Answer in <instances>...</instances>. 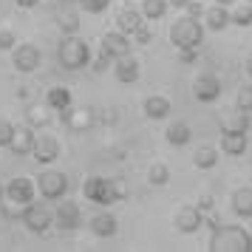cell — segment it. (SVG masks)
Masks as SVG:
<instances>
[{
    "label": "cell",
    "instance_id": "cell-21",
    "mask_svg": "<svg viewBox=\"0 0 252 252\" xmlns=\"http://www.w3.org/2000/svg\"><path fill=\"white\" fill-rule=\"evenodd\" d=\"M190 136H193V130H190V125L187 122H170L167 125V130H164V139H167V145H173V148H184L187 142H190Z\"/></svg>",
    "mask_w": 252,
    "mask_h": 252
},
{
    "label": "cell",
    "instance_id": "cell-23",
    "mask_svg": "<svg viewBox=\"0 0 252 252\" xmlns=\"http://www.w3.org/2000/svg\"><path fill=\"white\" fill-rule=\"evenodd\" d=\"M142 23H145V14L136 12V9H122V12L116 14V26H119V32L127 34V37L133 34Z\"/></svg>",
    "mask_w": 252,
    "mask_h": 252
},
{
    "label": "cell",
    "instance_id": "cell-25",
    "mask_svg": "<svg viewBox=\"0 0 252 252\" xmlns=\"http://www.w3.org/2000/svg\"><path fill=\"white\" fill-rule=\"evenodd\" d=\"M46 105L51 108V111H63V108H68V105H71V91H68V88H63V85H57V88H48Z\"/></svg>",
    "mask_w": 252,
    "mask_h": 252
},
{
    "label": "cell",
    "instance_id": "cell-29",
    "mask_svg": "<svg viewBox=\"0 0 252 252\" xmlns=\"http://www.w3.org/2000/svg\"><path fill=\"white\" fill-rule=\"evenodd\" d=\"M167 6H170L167 0H142V14H145V20H161Z\"/></svg>",
    "mask_w": 252,
    "mask_h": 252
},
{
    "label": "cell",
    "instance_id": "cell-3",
    "mask_svg": "<svg viewBox=\"0 0 252 252\" xmlns=\"http://www.w3.org/2000/svg\"><path fill=\"white\" fill-rule=\"evenodd\" d=\"M210 250L213 252H252V235L250 229L244 227H221L218 224L213 229V238H210Z\"/></svg>",
    "mask_w": 252,
    "mask_h": 252
},
{
    "label": "cell",
    "instance_id": "cell-30",
    "mask_svg": "<svg viewBox=\"0 0 252 252\" xmlns=\"http://www.w3.org/2000/svg\"><path fill=\"white\" fill-rule=\"evenodd\" d=\"M91 125H94V111H74L68 119V127L74 133H85Z\"/></svg>",
    "mask_w": 252,
    "mask_h": 252
},
{
    "label": "cell",
    "instance_id": "cell-31",
    "mask_svg": "<svg viewBox=\"0 0 252 252\" xmlns=\"http://www.w3.org/2000/svg\"><path fill=\"white\" fill-rule=\"evenodd\" d=\"M148 182L153 184V187H164V184H170V167H167V164H161V161L150 164Z\"/></svg>",
    "mask_w": 252,
    "mask_h": 252
},
{
    "label": "cell",
    "instance_id": "cell-2",
    "mask_svg": "<svg viewBox=\"0 0 252 252\" xmlns=\"http://www.w3.org/2000/svg\"><path fill=\"white\" fill-rule=\"evenodd\" d=\"M57 60L65 71H80L91 63V48L80 34H63L57 46Z\"/></svg>",
    "mask_w": 252,
    "mask_h": 252
},
{
    "label": "cell",
    "instance_id": "cell-42",
    "mask_svg": "<svg viewBox=\"0 0 252 252\" xmlns=\"http://www.w3.org/2000/svg\"><path fill=\"white\" fill-rule=\"evenodd\" d=\"M167 3H170V6H176V9H184V6H187L190 0H167Z\"/></svg>",
    "mask_w": 252,
    "mask_h": 252
},
{
    "label": "cell",
    "instance_id": "cell-24",
    "mask_svg": "<svg viewBox=\"0 0 252 252\" xmlns=\"http://www.w3.org/2000/svg\"><path fill=\"white\" fill-rule=\"evenodd\" d=\"M232 213L241 218H252V187H241L232 193Z\"/></svg>",
    "mask_w": 252,
    "mask_h": 252
},
{
    "label": "cell",
    "instance_id": "cell-26",
    "mask_svg": "<svg viewBox=\"0 0 252 252\" xmlns=\"http://www.w3.org/2000/svg\"><path fill=\"white\" fill-rule=\"evenodd\" d=\"M216 161H218V150L213 148V145H201V148L195 150V156H193V164L198 167V170L216 167Z\"/></svg>",
    "mask_w": 252,
    "mask_h": 252
},
{
    "label": "cell",
    "instance_id": "cell-17",
    "mask_svg": "<svg viewBox=\"0 0 252 252\" xmlns=\"http://www.w3.org/2000/svg\"><path fill=\"white\" fill-rule=\"evenodd\" d=\"M204 26L210 29V32H224L229 26V6H221V3H216V6H210V9H204Z\"/></svg>",
    "mask_w": 252,
    "mask_h": 252
},
{
    "label": "cell",
    "instance_id": "cell-37",
    "mask_svg": "<svg viewBox=\"0 0 252 252\" xmlns=\"http://www.w3.org/2000/svg\"><path fill=\"white\" fill-rule=\"evenodd\" d=\"M179 60H182L184 65H193L195 60H198V48H179Z\"/></svg>",
    "mask_w": 252,
    "mask_h": 252
},
{
    "label": "cell",
    "instance_id": "cell-45",
    "mask_svg": "<svg viewBox=\"0 0 252 252\" xmlns=\"http://www.w3.org/2000/svg\"><path fill=\"white\" fill-rule=\"evenodd\" d=\"M3 193H6V190H3V184H0V201H3Z\"/></svg>",
    "mask_w": 252,
    "mask_h": 252
},
{
    "label": "cell",
    "instance_id": "cell-13",
    "mask_svg": "<svg viewBox=\"0 0 252 252\" xmlns=\"http://www.w3.org/2000/svg\"><path fill=\"white\" fill-rule=\"evenodd\" d=\"M114 74L119 82L130 85V82H136L142 77V65H139V60L133 54H122V57L114 60Z\"/></svg>",
    "mask_w": 252,
    "mask_h": 252
},
{
    "label": "cell",
    "instance_id": "cell-8",
    "mask_svg": "<svg viewBox=\"0 0 252 252\" xmlns=\"http://www.w3.org/2000/svg\"><path fill=\"white\" fill-rule=\"evenodd\" d=\"M37 164H54L60 159V142L51 133H37L34 136V148H32Z\"/></svg>",
    "mask_w": 252,
    "mask_h": 252
},
{
    "label": "cell",
    "instance_id": "cell-48",
    "mask_svg": "<svg viewBox=\"0 0 252 252\" xmlns=\"http://www.w3.org/2000/svg\"><path fill=\"white\" fill-rule=\"evenodd\" d=\"M250 235H252V229H250Z\"/></svg>",
    "mask_w": 252,
    "mask_h": 252
},
{
    "label": "cell",
    "instance_id": "cell-39",
    "mask_svg": "<svg viewBox=\"0 0 252 252\" xmlns=\"http://www.w3.org/2000/svg\"><path fill=\"white\" fill-rule=\"evenodd\" d=\"M111 63H114V60H111V57H105L102 51H99V57L94 60V71H96V74H102V71L108 68V65H111Z\"/></svg>",
    "mask_w": 252,
    "mask_h": 252
},
{
    "label": "cell",
    "instance_id": "cell-7",
    "mask_svg": "<svg viewBox=\"0 0 252 252\" xmlns=\"http://www.w3.org/2000/svg\"><path fill=\"white\" fill-rule=\"evenodd\" d=\"M82 221V213H80V204L77 201H71L68 195H63V198H57V210H54V224H57L60 229H77Z\"/></svg>",
    "mask_w": 252,
    "mask_h": 252
},
{
    "label": "cell",
    "instance_id": "cell-20",
    "mask_svg": "<svg viewBox=\"0 0 252 252\" xmlns=\"http://www.w3.org/2000/svg\"><path fill=\"white\" fill-rule=\"evenodd\" d=\"M247 145H250L247 133H229V130H221V150H224L227 156H244V153H247Z\"/></svg>",
    "mask_w": 252,
    "mask_h": 252
},
{
    "label": "cell",
    "instance_id": "cell-41",
    "mask_svg": "<svg viewBox=\"0 0 252 252\" xmlns=\"http://www.w3.org/2000/svg\"><path fill=\"white\" fill-rule=\"evenodd\" d=\"M14 3H17L20 9H34V6L40 3V0H14Z\"/></svg>",
    "mask_w": 252,
    "mask_h": 252
},
{
    "label": "cell",
    "instance_id": "cell-18",
    "mask_svg": "<svg viewBox=\"0 0 252 252\" xmlns=\"http://www.w3.org/2000/svg\"><path fill=\"white\" fill-rule=\"evenodd\" d=\"M142 111H145V116L148 119H164V116H170L173 105L167 96H159V94H153V96H148L145 102H142Z\"/></svg>",
    "mask_w": 252,
    "mask_h": 252
},
{
    "label": "cell",
    "instance_id": "cell-11",
    "mask_svg": "<svg viewBox=\"0 0 252 252\" xmlns=\"http://www.w3.org/2000/svg\"><path fill=\"white\" fill-rule=\"evenodd\" d=\"M193 96L204 105L216 102L218 96H221V80H218L216 74H201V77L193 82Z\"/></svg>",
    "mask_w": 252,
    "mask_h": 252
},
{
    "label": "cell",
    "instance_id": "cell-27",
    "mask_svg": "<svg viewBox=\"0 0 252 252\" xmlns=\"http://www.w3.org/2000/svg\"><path fill=\"white\" fill-rule=\"evenodd\" d=\"M229 23L232 26H241V29H247V26H252V3H232V9H229Z\"/></svg>",
    "mask_w": 252,
    "mask_h": 252
},
{
    "label": "cell",
    "instance_id": "cell-16",
    "mask_svg": "<svg viewBox=\"0 0 252 252\" xmlns=\"http://www.w3.org/2000/svg\"><path fill=\"white\" fill-rule=\"evenodd\" d=\"M34 127L32 125H23V127H14L12 133V142H9V150H12L14 156H26V153H32L34 148Z\"/></svg>",
    "mask_w": 252,
    "mask_h": 252
},
{
    "label": "cell",
    "instance_id": "cell-14",
    "mask_svg": "<svg viewBox=\"0 0 252 252\" xmlns=\"http://www.w3.org/2000/svg\"><path fill=\"white\" fill-rule=\"evenodd\" d=\"M54 20H57V29L63 34H77L80 32V14L74 9V3H57Z\"/></svg>",
    "mask_w": 252,
    "mask_h": 252
},
{
    "label": "cell",
    "instance_id": "cell-15",
    "mask_svg": "<svg viewBox=\"0 0 252 252\" xmlns=\"http://www.w3.org/2000/svg\"><path fill=\"white\" fill-rule=\"evenodd\" d=\"M130 46H133L130 37L122 34V32H108V34L102 37V54L111 57V60L122 57V54H130Z\"/></svg>",
    "mask_w": 252,
    "mask_h": 252
},
{
    "label": "cell",
    "instance_id": "cell-19",
    "mask_svg": "<svg viewBox=\"0 0 252 252\" xmlns=\"http://www.w3.org/2000/svg\"><path fill=\"white\" fill-rule=\"evenodd\" d=\"M116 229H119V224H116V216H111V213H96L91 218V232L96 238H114Z\"/></svg>",
    "mask_w": 252,
    "mask_h": 252
},
{
    "label": "cell",
    "instance_id": "cell-44",
    "mask_svg": "<svg viewBox=\"0 0 252 252\" xmlns=\"http://www.w3.org/2000/svg\"><path fill=\"white\" fill-rule=\"evenodd\" d=\"M216 3H221V6H232V3H238V0H216Z\"/></svg>",
    "mask_w": 252,
    "mask_h": 252
},
{
    "label": "cell",
    "instance_id": "cell-6",
    "mask_svg": "<svg viewBox=\"0 0 252 252\" xmlns=\"http://www.w3.org/2000/svg\"><path fill=\"white\" fill-rule=\"evenodd\" d=\"M37 190H40V195L46 201H57L63 195H68L71 182H68V176L60 170H43L37 176Z\"/></svg>",
    "mask_w": 252,
    "mask_h": 252
},
{
    "label": "cell",
    "instance_id": "cell-33",
    "mask_svg": "<svg viewBox=\"0 0 252 252\" xmlns=\"http://www.w3.org/2000/svg\"><path fill=\"white\" fill-rule=\"evenodd\" d=\"M77 6L88 14H102L105 9L111 6V0H77Z\"/></svg>",
    "mask_w": 252,
    "mask_h": 252
},
{
    "label": "cell",
    "instance_id": "cell-12",
    "mask_svg": "<svg viewBox=\"0 0 252 252\" xmlns=\"http://www.w3.org/2000/svg\"><path fill=\"white\" fill-rule=\"evenodd\" d=\"M6 198H9V204H20V207L34 201V184H32V179H26V176L12 179L6 184Z\"/></svg>",
    "mask_w": 252,
    "mask_h": 252
},
{
    "label": "cell",
    "instance_id": "cell-9",
    "mask_svg": "<svg viewBox=\"0 0 252 252\" xmlns=\"http://www.w3.org/2000/svg\"><path fill=\"white\" fill-rule=\"evenodd\" d=\"M12 65L20 74H32V71L40 68V48L32 46V43H23V46L12 48Z\"/></svg>",
    "mask_w": 252,
    "mask_h": 252
},
{
    "label": "cell",
    "instance_id": "cell-28",
    "mask_svg": "<svg viewBox=\"0 0 252 252\" xmlns=\"http://www.w3.org/2000/svg\"><path fill=\"white\" fill-rule=\"evenodd\" d=\"M250 122H252V116L238 111L235 116H229V119L221 122V130H229V133H250Z\"/></svg>",
    "mask_w": 252,
    "mask_h": 252
},
{
    "label": "cell",
    "instance_id": "cell-32",
    "mask_svg": "<svg viewBox=\"0 0 252 252\" xmlns=\"http://www.w3.org/2000/svg\"><path fill=\"white\" fill-rule=\"evenodd\" d=\"M235 105H238V111H244V114L252 116V85H241Z\"/></svg>",
    "mask_w": 252,
    "mask_h": 252
},
{
    "label": "cell",
    "instance_id": "cell-5",
    "mask_svg": "<svg viewBox=\"0 0 252 252\" xmlns=\"http://www.w3.org/2000/svg\"><path fill=\"white\" fill-rule=\"evenodd\" d=\"M20 221L26 224V229H32L34 235H46L48 227L54 224V213L48 210V204L43 201H29L20 213Z\"/></svg>",
    "mask_w": 252,
    "mask_h": 252
},
{
    "label": "cell",
    "instance_id": "cell-46",
    "mask_svg": "<svg viewBox=\"0 0 252 252\" xmlns=\"http://www.w3.org/2000/svg\"><path fill=\"white\" fill-rule=\"evenodd\" d=\"M60 3H77V0H60Z\"/></svg>",
    "mask_w": 252,
    "mask_h": 252
},
{
    "label": "cell",
    "instance_id": "cell-43",
    "mask_svg": "<svg viewBox=\"0 0 252 252\" xmlns=\"http://www.w3.org/2000/svg\"><path fill=\"white\" fill-rule=\"evenodd\" d=\"M247 74H250V77H252V54H250V57H247Z\"/></svg>",
    "mask_w": 252,
    "mask_h": 252
},
{
    "label": "cell",
    "instance_id": "cell-10",
    "mask_svg": "<svg viewBox=\"0 0 252 252\" xmlns=\"http://www.w3.org/2000/svg\"><path fill=\"white\" fill-rule=\"evenodd\" d=\"M173 224H176V232L193 235L195 229L204 224V213H201L198 207H179L176 216H173Z\"/></svg>",
    "mask_w": 252,
    "mask_h": 252
},
{
    "label": "cell",
    "instance_id": "cell-38",
    "mask_svg": "<svg viewBox=\"0 0 252 252\" xmlns=\"http://www.w3.org/2000/svg\"><path fill=\"white\" fill-rule=\"evenodd\" d=\"M195 207H198V210H201V213L207 216V213H210V210L216 207V198H213V195H201V198H198V204H195Z\"/></svg>",
    "mask_w": 252,
    "mask_h": 252
},
{
    "label": "cell",
    "instance_id": "cell-40",
    "mask_svg": "<svg viewBox=\"0 0 252 252\" xmlns=\"http://www.w3.org/2000/svg\"><path fill=\"white\" fill-rule=\"evenodd\" d=\"M184 9H187V14H190V17H201V14H204V9H201V3H195V0H190V3L184 6Z\"/></svg>",
    "mask_w": 252,
    "mask_h": 252
},
{
    "label": "cell",
    "instance_id": "cell-35",
    "mask_svg": "<svg viewBox=\"0 0 252 252\" xmlns=\"http://www.w3.org/2000/svg\"><path fill=\"white\" fill-rule=\"evenodd\" d=\"M130 37H133V43H136V46H148L150 40H153V32H150L148 26L142 23V26H139V29H136V32H133Z\"/></svg>",
    "mask_w": 252,
    "mask_h": 252
},
{
    "label": "cell",
    "instance_id": "cell-4",
    "mask_svg": "<svg viewBox=\"0 0 252 252\" xmlns=\"http://www.w3.org/2000/svg\"><path fill=\"white\" fill-rule=\"evenodd\" d=\"M204 40V23L201 17H190L182 14L179 20H173L170 26V43L176 48H198Z\"/></svg>",
    "mask_w": 252,
    "mask_h": 252
},
{
    "label": "cell",
    "instance_id": "cell-34",
    "mask_svg": "<svg viewBox=\"0 0 252 252\" xmlns=\"http://www.w3.org/2000/svg\"><path fill=\"white\" fill-rule=\"evenodd\" d=\"M12 133H14V125L9 122V119H0V148H9Z\"/></svg>",
    "mask_w": 252,
    "mask_h": 252
},
{
    "label": "cell",
    "instance_id": "cell-22",
    "mask_svg": "<svg viewBox=\"0 0 252 252\" xmlns=\"http://www.w3.org/2000/svg\"><path fill=\"white\" fill-rule=\"evenodd\" d=\"M51 108L46 102H32L26 108V125L32 127H48L51 125V114H48Z\"/></svg>",
    "mask_w": 252,
    "mask_h": 252
},
{
    "label": "cell",
    "instance_id": "cell-36",
    "mask_svg": "<svg viewBox=\"0 0 252 252\" xmlns=\"http://www.w3.org/2000/svg\"><path fill=\"white\" fill-rule=\"evenodd\" d=\"M14 32H9V29H0V51H12L14 48Z\"/></svg>",
    "mask_w": 252,
    "mask_h": 252
},
{
    "label": "cell",
    "instance_id": "cell-47",
    "mask_svg": "<svg viewBox=\"0 0 252 252\" xmlns=\"http://www.w3.org/2000/svg\"><path fill=\"white\" fill-rule=\"evenodd\" d=\"M247 3H252V0H247Z\"/></svg>",
    "mask_w": 252,
    "mask_h": 252
},
{
    "label": "cell",
    "instance_id": "cell-1",
    "mask_svg": "<svg viewBox=\"0 0 252 252\" xmlns=\"http://www.w3.org/2000/svg\"><path fill=\"white\" fill-rule=\"evenodd\" d=\"M82 195L96 207H111L116 201L127 198L125 179H102V176H88L82 184Z\"/></svg>",
    "mask_w": 252,
    "mask_h": 252
}]
</instances>
